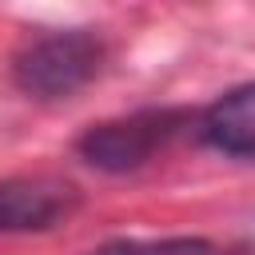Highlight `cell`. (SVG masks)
Here are the masks:
<instances>
[{
    "instance_id": "obj_1",
    "label": "cell",
    "mask_w": 255,
    "mask_h": 255,
    "mask_svg": "<svg viewBox=\"0 0 255 255\" xmlns=\"http://www.w3.org/2000/svg\"><path fill=\"white\" fill-rule=\"evenodd\" d=\"M104 68V40L88 28L44 32L12 60V80L32 100H68Z\"/></svg>"
},
{
    "instance_id": "obj_5",
    "label": "cell",
    "mask_w": 255,
    "mask_h": 255,
    "mask_svg": "<svg viewBox=\"0 0 255 255\" xmlns=\"http://www.w3.org/2000/svg\"><path fill=\"white\" fill-rule=\"evenodd\" d=\"M92 255H215V247L203 239H124Z\"/></svg>"
},
{
    "instance_id": "obj_3",
    "label": "cell",
    "mask_w": 255,
    "mask_h": 255,
    "mask_svg": "<svg viewBox=\"0 0 255 255\" xmlns=\"http://www.w3.org/2000/svg\"><path fill=\"white\" fill-rule=\"evenodd\" d=\"M76 207L68 183L44 179H4L0 183V231H44Z\"/></svg>"
},
{
    "instance_id": "obj_4",
    "label": "cell",
    "mask_w": 255,
    "mask_h": 255,
    "mask_svg": "<svg viewBox=\"0 0 255 255\" xmlns=\"http://www.w3.org/2000/svg\"><path fill=\"white\" fill-rule=\"evenodd\" d=\"M199 131L215 151L235 159H255V84H243L219 96L203 112Z\"/></svg>"
},
{
    "instance_id": "obj_2",
    "label": "cell",
    "mask_w": 255,
    "mask_h": 255,
    "mask_svg": "<svg viewBox=\"0 0 255 255\" xmlns=\"http://www.w3.org/2000/svg\"><path fill=\"white\" fill-rule=\"evenodd\" d=\"M187 120H191L187 112H135L124 120L88 128L76 147L100 171H135V167L151 163L187 128Z\"/></svg>"
}]
</instances>
